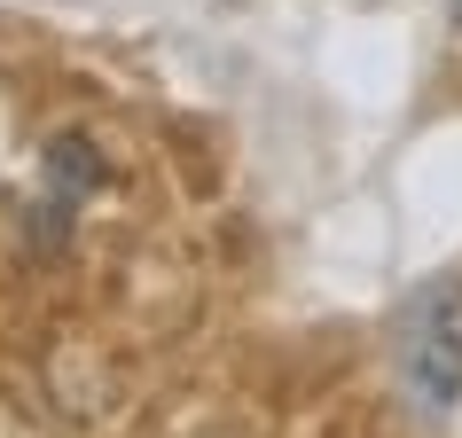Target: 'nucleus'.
Wrapping results in <instances>:
<instances>
[{"mask_svg": "<svg viewBox=\"0 0 462 438\" xmlns=\"http://www.w3.org/2000/svg\"><path fill=\"white\" fill-rule=\"evenodd\" d=\"M400 368H408V384L431 399V407H455L462 399V290L455 282H439L408 306L400 321Z\"/></svg>", "mask_w": 462, "mask_h": 438, "instance_id": "1", "label": "nucleus"}]
</instances>
